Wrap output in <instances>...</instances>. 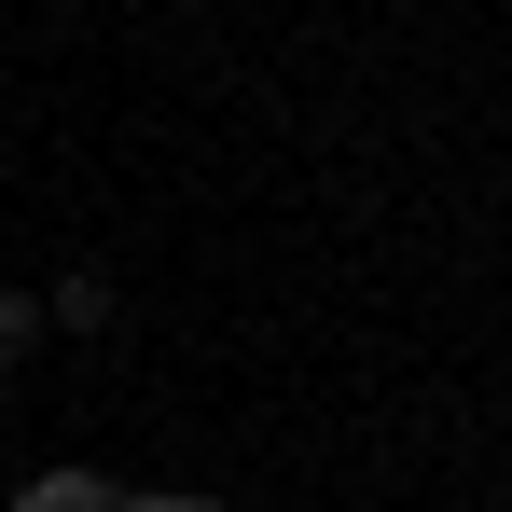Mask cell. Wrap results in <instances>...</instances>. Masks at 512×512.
Segmentation results:
<instances>
[{
	"instance_id": "6da1fadb",
	"label": "cell",
	"mask_w": 512,
	"mask_h": 512,
	"mask_svg": "<svg viewBox=\"0 0 512 512\" xmlns=\"http://www.w3.org/2000/svg\"><path fill=\"white\" fill-rule=\"evenodd\" d=\"M111 319H125V291H111L97 263H70V277L42 291V333H111Z\"/></svg>"
},
{
	"instance_id": "7a4b0ae2",
	"label": "cell",
	"mask_w": 512,
	"mask_h": 512,
	"mask_svg": "<svg viewBox=\"0 0 512 512\" xmlns=\"http://www.w3.org/2000/svg\"><path fill=\"white\" fill-rule=\"evenodd\" d=\"M14 512H125V485H111V471H28Z\"/></svg>"
},
{
	"instance_id": "3957f363",
	"label": "cell",
	"mask_w": 512,
	"mask_h": 512,
	"mask_svg": "<svg viewBox=\"0 0 512 512\" xmlns=\"http://www.w3.org/2000/svg\"><path fill=\"white\" fill-rule=\"evenodd\" d=\"M28 346H42V291H0V374H28Z\"/></svg>"
},
{
	"instance_id": "277c9868",
	"label": "cell",
	"mask_w": 512,
	"mask_h": 512,
	"mask_svg": "<svg viewBox=\"0 0 512 512\" xmlns=\"http://www.w3.org/2000/svg\"><path fill=\"white\" fill-rule=\"evenodd\" d=\"M125 512H222V485H125Z\"/></svg>"
}]
</instances>
